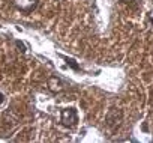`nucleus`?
Returning a JSON list of instances; mask_svg holds the SVG:
<instances>
[{
  "label": "nucleus",
  "instance_id": "obj_1",
  "mask_svg": "<svg viewBox=\"0 0 153 143\" xmlns=\"http://www.w3.org/2000/svg\"><path fill=\"white\" fill-rule=\"evenodd\" d=\"M60 121H62V125L71 128V127L76 125V122H78V116H76V112H75L74 109H65V110L62 112Z\"/></svg>",
  "mask_w": 153,
  "mask_h": 143
},
{
  "label": "nucleus",
  "instance_id": "obj_2",
  "mask_svg": "<svg viewBox=\"0 0 153 143\" xmlns=\"http://www.w3.org/2000/svg\"><path fill=\"white\" fill-rule=\"evenodd\" d=\"M38 2H39V0H14V6L18 11H21L24 14H29V12L36 9Z\"/></svg>",
  "mask_w": 153,
  "mask_h": 143
},
{
  "label": "nucleus",
  "instance_id": "obj_3",
  "mask_svg": "<svg viewBox=\"0 0 153 143\" xmlns=\"http://www.w3.org/2000/svg\"><path fill=\"white\" fill-rule=\"evenodd\" d=\"M120 119H122V113H120L119 110L113 109V110L108 113V116H107V124H108L110 127H117V125L120 124Z\"/></svg>",
  "mask_w": 153,
  "mask_h": 143
},
{
  "label": "nucleus",
  "instance_id": "obj_4",
  "mask_svg": "<svg viewBox=\"0 0 153 143\" xmlns=\"http://www.w3.org/2000/svg\"><path fill=\"white\" fill-rule=\"evenodd\" d=\"M48 86H50V89H51L53 92H60V91H63V82H62L60 79H57V77H51V79L48 80Z\"/></svg>",
  "mask_w": 153,
  "mask_h": 143
},
{
  "label": "nucleus",
  "instance_id": "obj_5",
  "mask_svg": "<svg viewBox=\"0 0 153 143\" xmlns=\"http://www.w3.org/2000/svg\"><path fill=\"white\" fill-rule=\"evenodd\" d=\"M66 62H68V65H69V66H72V68H74L75 71H78V69H80V66L76 65V63H75V62H74L72 59H68V57H66Z\"/></svg>",
  "mask_w": 153,
  "mask_h": 143
},
{
  "label": "nucleus",
  "instance_id": "obj_6",
  "mask_svg": "<svg viewBox=\"0 0 153 143\" xmlns=\"http://www.w3.org/2000/svg\"><path fill=\"white\" fill-rule=\"evenodd\" d=\"M17 45H18V47L21 48V51H24V44H21V42L18 41V42H17Z\"/></svg>",
  "mask_w": 153,
  "mask_h": 143
},
{
  "label": "nucleus",
  "instance_id": "obj_7",
  "mask_svg": "<svg viewBox=\"0 0 153 143\" xmlns=\"http://www.w3.org/2000/svg\"><path fill=\"white\" fill-rule=\"evenodd\" d=\"M3 101H5V95H3L2 92H0V104H2Z\"/></svg>",
  "mask_w": 153,
  "mask_h": 143
},
{
  "label": "nucleus",
  "instance_id": "obj_8",
  "mask_svg": "<svg viewBox=\"0 0 153 143\" xmlns=\"http://www.w3.org/2000/svg\"><path fill=\"white\" fill-rule=\"evenodd\" d=\"M126 2H134V0H126Z\"/></svg>",
  "mask_w": 153,
  "mask_h": 143
}]
</instances>
